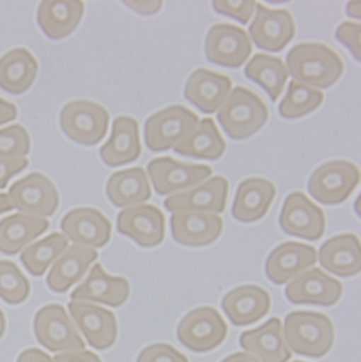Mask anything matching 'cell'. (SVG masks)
<instances>
[{
    "instance_id": "681fc988",
    "label": "cell",
    "mask_w": 361,
    "mask_h": 362,
    "mask_svg": "<svg viewBox=\"0 0 361 362\" xmlns=\"http://www.w3.org/2000/svg\"><path fill=\"white\" fill-rule=\"evenodd\" d=\"M345 12L348 16L354 18V19H360L361 18V12H360V2H350L345 6Z\"/></svg>"
},
{
    "instance_id": "3957f363",
    "label": "cell",
    "mask_w": 361,
    "mask_h": 362,
    "mask_svg": "<svg viewBox=\"0 0 361 362\" xmlns=\"http://www.w3.org/2000/svg\"><path fill=\"white\" fill-rule=\"evenodd\" d=\"M217 120L231 140H244L265 127L269 108L255 91L239 86L219 108Z\"/></svg>"
},
{
    "instance_id": "f907efd6",
    "label": "cell",
    "mask_w": 361,
    "mask_h": 362,
    "mask_svg": "<svg viewBox=\"0 0 361 362\" xmlns=\"http://www.w3.org/2000/svg\"><path fill=\"white\" fill-rule=\"evenodd\" d=\"M5 332H6V317L4 310L0 309V338L5 335Z\"/></svg>"
},
{
    "instance_id": "ee69618b",
    "label": "cell",
    "mask_w": 361,
    "mask_h": 362,
    "mask_svg": "<svg viewBox=\"0 0 361 362\" xmlns=\"http://www.w3.org/2000/svg\"><path fill=\"white\" fill-rule=\"evenodd\" d=\"M125 5L132 11H134L136 13L144 15V16L155 15L162 9V2H155V0L154 2H143V0H136V2H133V0H127V2H125Z\"/></svg>"
},
{
    "instance_id": "8d00e7d4",
    "label": "cell",
    "mask_w": 361,
    "mask_h": 362,
    "mask_svg": "<svg viewBox=\"0 0 361 362\" xmlns=\"http://www.w3.org/2000/svg\"><path fill=\"white\" fill-rule=\"evenodd\" d=\"M29 293L30 283L21 269L12 262H0V298L9 305H21Z\"/></svg>"
},
{
    "instance_id": "7bdbcfd3",
    "label": "cell",
    "mask_w": 361,
    "mask_h": 362,
    "mask_svg": "<svg viewBox=\"0 0 361 362\" xmlns=\"http://www.w3.org/2000/svg\"><path fill=\"white\" fill-rule=\"evenodd\" d=\"M54 362H103L96 354L81 349V351H72V352H62L52 358Z\"/></svg>"
},
{
    "instance_id": "30bf717a",
    "label": "cell",
    "mask_w": 361,
    "mask_h": 362,
    "mask_svg": "<svg viewBox=\"0 0 361 362\" xmlns=\"http://www.w3.org/2000/svg\"><path fill=\"white\" fill-rule=\"evenodd\" d=\"M148 173L156 194L165 197L200 185L211 177L212 169L205 165L184 163L164 156L149 162Z\"/></svg>"
},
{
    "instance_id": "60d3db41",
    "label": "cell",
    "mask_w": 361,
    "mask_h": 362,
    "mask_svg": "<svg viewBox=\"0 0 361 362\" xmlns=\"http://www.w3.org/2000/svg\"><path fill=\"white\" fill-rule=\"evenodd\" d=\"M337 40L348 48L355 61L361 59V26L354 22H344L336 30Z\"/></svg>"
},
{
    "instance_id": "b9f144b4",
    "label": "cell",
    "mask_w": 361,
    "mask_h": 362,
    "mask_svg": "<svg viewBox=\"0 0 361 362\" xmlns=\"http://www.w3.org/2000/svg\"><path fill=\"white\" fill-rule=\"evenodd\" d=\"M26 158L19 159H0V189H5L9 180L28 166Z\"/></svg>"
},
{
    "instance_id": "f35d334b",
    "label": "cell",
    "mask_w": 361,
    "mask_h": 362,
    "mask_svg": "<svg viewBox=\"0 0 361 362\" xmlns=\"http://www.w3.org/2000/svg\"><path fill=\"white\" fill-rule=\"evenodd\" d=\"M136 362H190L188 358L169 344H154L144 348Z\"/></svg>"
},
{
    "instance_id": "7402d4cb",
    "label": "cell",
    "mask_w": 361,
    "mask_h": 362,
    "mask_svg": "<svg viewBox=\"0 0 361 362\" xmlns=\"http://www.w3.org/2000/svg\"><path fill=\"white\" fill-rule=\"evenodd\" d=\"M130 296L127 279L107 274L101 264H96L87 279L72 291L71 299L76 302H98L112 308H119Z\"/></svg>"
},
{
    "instance_id": "d6986e66",
    "label": "cell",
    "mask_w": 361,
    "mask_h": 362,
    "mask_svg": "<svg viewBox=\"0 0 361 362\" xmlns=\"http://www.w3.org/2000/svg\"><path fill=\"white\" fill-rule=\"evenodd\" d=\"M224 224L220 215L211 212L183 211L172 212L171 234L172 238L187 247L210 245L220 238Z\"/></svg>"
},
{
    "instance_id": "277c9868",
    "label": "cell",
    "mask_w": 361,
    "mask_h": 362,
    "mask_svg": "<svg viewBox=\"0 0 361 362\" xmlns=\"http://www.w3.org/2000/svg\"><path fill=\"white\" fill-rule=\"evenodd\" d=\"M198 116L184 105H169L154 113L144 123V143L152 152L173 149L198 126Z\"/></svg>"
},
{
    "instance_id": "d6a6232c",
    "label": "cell",
    "mask_w": 361,
    "mask_h": 362,
    "mask_svg": "<svg viewBox=\"0 0 361 362\" xmlns=\"http://www.w3.org/2000/svg\"><path fill=\"white\" fill-rule=\"evenodd\" d=\"M173 149L176 153L187 158L217 160L224 155L227 144L214 120L207 117L200 120L195 130Z\"/></svg>"
},
{
    "instance_id": "f546056e",
    "label": "cell",
    "mask_w": 361,
    "mask_h": 362,
    "mask_svg": "<svg viewBox=\"0 0 361 362\" xmlns=\"http://www.w3.org/2000/svg\"><path fill=\"white\" fill-rule=\"evenodd\" d=\"M38 76V61L26 48H15L0 57V88L9 94L26 93Z\"/></svg>"
},
{
    "instance_id": "2e32d148",
    "label": "cell",
    "mask_w": 361,
    "mask_h": 362,
    "mask_svg": "<svg viewBox=\"0 0 361 362\" xmlns=\"http://www.w3.org/2000/svg\"><path fill=\"white\" fill-rule=\"evenodd\" d=\"M229 198V180L224 176H211L197 187L171 195L164 205L169 212L197 211L222 214Z\"/></svg>"
},
{
    "instance_id": "9c48e42d",
    "label": "cell",
    "mask_w": 361,
    "mask_h": 362,
    "mask_svg": "<svg viewBox=\"0 0 361 362\" xmlns=\"http://www.w3.org/2000/svg\"><path fill=\"white\" fill-rule=\"evenodd\" d=\"M9 198L13 208L21 214L40 216H51L59 205V194L52 180L40 172H33L11 187Z\"/></svg>"
},
{
    "instance_id": "8992f818",
    "label": "cell",
    "mask_w": 361,
    "mask_h": 362,
    "mask_svg": "<svg viewBox=\"0 0 361 362\" xmlns=\"http://www.w3.org/2000/svg\"><path fill=\"white\" fill-rule=\"evenodd\" d=\"M229 334L227 323L212 306H201L187 313L179 322V342L194 352H208L220 346Z\"/></svg>"
},
{
    "instance_id": "8fae6325",
    "label": "cell",
    "mask_w": 361,
    "mask_h": 362,
    "mask_svg": "<svg viewBox=\"0 0 361 362\" xmlns=\"http://www.w3.org/2000/svg\"><path fill=\"white\" fill-rule=\"evenodd\" d=\"M204 49L211 64L239 68L248 59L253 48L244 29L230 23H219L210 28Z\"/></svg>"
},
{
    "instance_id": "d4e9b609",
    "label": "cell",
    "mask_w": 361,
    "mask_h": 362,
    "mask_svg": "<svg viewBox=\"0 0 361 362\" xmlns=\"http://www.w3.org/2000/svg\"><path fill=\"white\" fill-rule=\"evenodd\" d=\"M240 346L262 362H287L292 358L283 338V323L279 317L269 319L262 327L244 332Z\"/></svg>"
},
{
    "instance_id": "bcb514c9",
    "label": "cell",
    "mask_w": 361,
    "mask_h": 362,
    "mask_svg": "<svg viewBox=\"0 0 361 362\" xmlns=\"http://www.w3.org/2000/svg\"><path fill=\"white\" fill-rule=\"evenodd\" d=\"M16 116H18L16 105L0 97V126L15 120Z\"/></svg>"
},
{
    "instance_id": "4fadbf2b",
    "label": "cell",
    "mask_w": 361,
    "mask_h": 362,
    "mask_svg": "<svg viewBox=\"0 0 361 362\" xmlns=\"http://www.w3.org/2000/svg\"><path fill=\"white\" fill-rule=\"evenodd\" d=\"M250 36L255 45L263 51L279 52L295 38L297 25L294 16L285 9H269L258 4Z\"/></svg>"
},
{
    "instance_id": "74e56055",
    "label": "cell",
    "mask_w": 361,
    "mask_h": 362,
    "mask_svg": "<svg viewBox=\"0 0 361 362\" xmlns=\"http://www.w3.org/2000/svg\"><path fill=\"white\" fill-rule=\"evenodd\" d=\"M30 152V137L21 124L0 129V159L26 158Z\"/></svg>"
},
{
    "instance_id": "7a4b0ae2",
    "label": "cell",
    "mask_w": 361,
    "mask_h": 362,
    "mask_svg": "<svg viewBox=\"0 0 361 362\" xmlns=\"http://www.w3.org/2000/svg\"><path fill=\"white\" fill-rule=\"evenodd\" d=\"M283 338L287 348L298 355L321 358L334 345V323L323 313L292 312L285 319Z\"/></svg>"
},
{
    "instance_id": "603a6c76",
    "label": "cell",
    "mask_w": 361,
    "mask_h": 362,
    "mask_svg": "<svg viewBox=\"0 0 361 362\" xmlns=\"http://www.w3.org/2000/svg\"><path fill=\"white\" fill-rule=\"evenodd\" d=\"M233 81L230 77L205 68L195 69L188 77L184 95L205 115L215 113L227 95L231 93Z\"/></svg>"
},
{
    "instance_id": "d590c367",
    "label": "cell",
    "mask_w": 361,
    "mask_h": 362,
    "mask_svg": "<svg viewBox=\"0 0 361 362\" xmlns=\"http://www.w3.org/2000/svg\"><path fill=\"white\" fill-rule=\"evenodd\" d=\"M323 93L316 88H311L297 81H291L287 93L279 104V115L285 119H299L304 117L322 104Z\"/></svg>"
},
{
    "instance_id": "c3c4849f",
    "label": "cell",
    "mask_w": 361,
    "mask_h": 362,
    "mask_svg": "<svg viewBox=\"0 0 361 362\" xmlns=\"http://www.w3.org/2000/svg\"><path fill=\"white\" fill-rule=\"evenodd\" d=\"M13 209L12 201L8 194H0V214H5Z\"/></svg>"
},
{
    "instance_id": "f1b7e54d",
    "label": "cell",
    "mask_w": 361,
    "mask_h": 362,
    "mask_svg": "<svg viewBox=\"0 0 361 362\" xmlns=\"http://www.w3.org/2000/svg\"><path fill=\"white\" fill-rule=\"evenodd\" d=\"M105 194L115 206L129 208L147 202L152 197V189L147 172L136 166L119 170L108 177Z\"/></svg>"
},
{
    "instance_id": "ba28073f",
    "label": "cell",
    "mask_w": 361,
    "mask_h": 362,
    "mask_svg": "<svg viewBox=\"0 0 361 362\" xmlns=\"http://www.w3.org/2000/svg\"><path fill=\"white\" fill-rule=\"evenodd\" d=\"M33 334L36 341L51 352H72L86 348L74 322L61 305H47L36 312Z\"/></svg>"
},
{
    "instance_id": "ab89813d",
    "label": "cell",
    "mask_w": 361,
    "mask_h": 362,
    "mask_svg": "<svg viewBox=\"0 0 361 362\" xmlns=\"http://www.w3.org/2000/svg\"><path fill=\"white\" fill-rule=\"evenodd\" d=\"M256 2H229V0H219L212 2V8L217 13L233 18L241 25H247L250 18L256 12Z\"/></svg>"
},
{
    "instance_id": "ac0fdd59",
    "label": "cell",
    "mask_w": 361,
    "mask_h": 362,
    "mask_svg": "<svg viewBox=\"0 0 361 362\" xmlns=\"http://www.w3.org/2000/svg\"><path fill=\"white\" fill-rule=\"evenodd\" d=\"M64 235L77 245L88 248L104 247L112 237V223L96 208H74L61 221Z\"/></svg>"
},
{
    "instance_id": "5b68a950",
    "label": "cell",
    "mask_w": 361,
    "mask_h": 362,
    "mask_svg": "<svg viewBox=\"0 0 361 362\" xmlns=\"http://www.w3.org/2000/svg\"><path fill=\"white\" fill-rule=\"evenodd\" d=\"M108 123L110 116L105 108L88 100L69 101L59 113V124L65 136L84 146L100 143L107 134Z\"/></svg>"
},
{
    "instance_id": "6da1fadb",
    "label": "cell",
    "mask_w": 361,
    "mask_h": 362,
    "mask_svg": "<svg viewBox=\"0 0 361 362\" xmlns=\"http://www.w3.org/2000/svg\"><path fill=\"white\" fill-rule=\"evenodd\" d=\"M285 65L294 81L316 90L330 88L344 72L341 57L319 42L298 44L287 52Z\"/></svg>"
},
{
    "instance_id": "9a60e30c",
    "label": "cell",
    "mask_w": 361,
    "mask_h": 362,
    "mask_svg": "<svg viewBox=\"0 0 361 362\" xmlns=\"http://www.w3.org/2000/svg\"><path fill=\"white\" fill-rule=\"evenodd\" d=\"M68 309L91 348L104 351L116 344L119 331L115 313L93 303L76 300L68 303Z\"/></svg>"
},
{
    "instance_id": "ffe728a7",
    "label": "cell",
    "mask_w": 361,
    "mask_h": 362,
    "mask_svg": "<svg viewBox=\"0 0 361 362\" xmlns=\"http://www.w3.org/2000/svg\"><path fill=\"white\" fill-rule=\"evenodd\" d=\"M316 260L318 255L312 245L295 241L282 243L270 251L265 272L272 283L285 284L314 267Z\"/></svg>"
},
{
    "instance_id": "5bb4252c",
    "label": "cell",
    "mask_w": 361,
    "mask_h": 362,
    "mask_svg": "<svg viewBox=\"0 0 361 362\" xmlns=\"http://www.w3.org/2000/svg\"><path fill=\"white\" fill-rule=\"evenodd\" d=\"M285 296L295 305L333 306L343 296V284L321 269L311 267L286 286Z\"/></svg>"
},
{
    "instance_id": "e0dca14e",
    "label": "cell",
    "mask_w": 361,
    "mask_h": 362,
    "mask_svg": "<svg viewBox=\"0 0 361 362\" xmlns=\"http://www.w3.org/2000/svg\"><path fill=\"white\" fill-rule=\"evenodd\" d=\"M118 231L140 247H156L165 238V216L159 208L140 204L125 208L118 215Z\"/></svg>"
},
{
    "instance_id": "7dc6e473",
    "label": "cell",
    "mask_w": 361,
    "mask_h": 362,
    "mask_svg": "<svg viewBox=\"0 0 361 362\" xmlns=\"http://www.w3.org/2000/svg\"><path fill=\"white\" fill-rule=\"evenodd\" d=\"M222 362H262V361L248 352H236V354L224 358Z\"/></svg>"
},
{
    "instance_id": "484cf974",
    "label": "cell",
    "mask_w": 361,
    "mask_h": 362,
    "mask_svg": "<svg viewBox=\"0 0 361 362\" xmlns=\"http://www.w3.org/2000/svg\"><path fill=\"white\" fill-rule=\"evenodd\" d=\"M142 144L139 124L130 116L116 117L112 136L100 149V158L107 166H122L140 158Z\"/></svg>"
},
{
    "instance_id": "83f0119b",
    "label": "cell",
    "mask_w": 361,
    "mask_h": 362,
    "mask_svg": "<svg viewBox=\"0 0 361 362\" xmlns=\"http://www.w3.org/2000/svg\"><path fill=\"white\" fill-rule=\"evenodd\" d=\"M319 263L338 277H353L361 270V247L354 234H340L325 241L319 250Z\"/></svg>"
},
{
    "instance_id": "cb8c5ba5",
    "label": "cell",
    "mask_w": 361,
    "mask_h": 362,
    "mask_svg": "<svg viewBox=\"0 0 361 362\" xmlns=\"http://www.w3.org/2000/svg\"><path fill=\"white\" fill-rule=\"evenodd\" d=\"M276 187L265 177H248L239 185L231 214L240 223H256L268 214Z\"/></svg>"
},
{
    "instance_id": "52a82bcc",
    "label": "cell",
    "mask_w": 361,
    "mask_h": 362,
    "mask_svg": "<svg viewBox=\"0 0 361 362\" xmlns=\"http://www.w3.org/2000/svg\"><path fill=\"white\" fill-rule=\"evenodd\" d=\"M360 184V170L348 160H330L318 166L308 180L309 195L321 204L344 202Z\"/></svg>"
},
{
    "instance_id": "4316f807",
    "label": "cell",
    "mask_w": 361,
    "mask_h": 362,
    "mask_svg": "<svg viewBox=\"0 0 361 362\" xmlns=\"http://www.w3.org/2000/svg\"><path fill=\"white\" fill-rule=\"evenodd\" d=\"M98 255L94 248L72 244L58 257L52 266L47 284L55 293H65L72 284L80 281Z\"/></svg>"
},
{
    "instance_id": "1f68e13d",
    "label": "cell",
    "mask_w": 361,
    "mask_h": 362,
    "mask_svg": "<svg viewBox=\"0 0 361 362\" xmlns=\"http://www.w3.org/2000/svg\"><path fill=\"white\" fill-rule=\"evenodd\" d=\"M84 15L83 2H42L36 21L50 40L58 41L74 32Z\"/></svg>"
},
{
    "instance_id": "44dd1931",
    "label": "cell",
    "mask_w": 361,
    "mask_h": 362,
    "mask_svg": "<svg viewBox=\"0 0 361 362\" xmlns=\"http://www.w3.org/2000/svg\"><path fill=\"white\" fill-rule=\"evenodd\" d=\"M272 299L266 288L244 284L230 291L222 302L229 320L236 327H247L263 319L270 310Z\"/></svg>"
},
{
    "instance_id": "f6af8a7d",
    "label": "cell",
    "mask_w": 361,
    "mask_h": 362,
    "mask_svg": "<svg viewBox=\"0 0 361 362\" xmlns=\"http://www.w3.org/2000/svg\"><path fill=\"white\" fill-rule=\"evenodd\" d=\"M16 362H54V359L38 348L25 349L16 359Z\"/></svg>"
},
{
    "instance_id": "836d02e7",
    "label": "cell",
    "mask_w": 361,
    "mask_h": 362,
    "mask_svg": "<svg viewBox=\"0 0 361 362\" xmlns=\"http://www.w3.org/2000/svg\"><path fill=\"white\" fill-rule=\"evenodd\" d=\"M244 76L250 81L259 84L269 94L272 101H276L283 93L289 77L283 59L266 54L253 57L244 68Z\"/></svg>"
},
{
    "instance_id": "4dcf8cb0",
    "label": "cell",
    "mask_w": 361,
    "mask_h": 362,
    "mask_svg": "<svg viewBox=\"0 0 361 362\" xmlns=\"http://www.w3.org/2000/svg\"><path fill=\"white\" fill-rule=\"evenodd\" d=\"M50 228V221L40 216L13 214L0 220V252L15 256L29 243Z\"/></svg>"
},
{
    "instance_id": "816d5d0a",
    "label": "cell",
    "mask_w": 361,
    "mask_h": 362,
    "mask_svg": "<svg viewBox=\"0 0 361 362\" xmlns=\"http://www.w3.org/2000/svg\"><path fill=\"white\" fill-rule=\"evenodd\" d=\"M295 362H304V361H295Z\"/></svg>"
},
{
    "instance_id": "7c38bea8",
    "label": "cell",
    "mask_w": 361,
    "mask_h": 362,
    "mask_svg": "<svg viewBox=\"0 0 361 362\" xmlns=\"http://www.w3.org/2000/svg\"><path fill=\"white\" fill-rule=\"evenodd\" d=\"M279 226L287 235L318 241L325 233V214L305 194L292 192L283 202Z\"/></svg>"
},
{
    "instance_id": "e575fe53",
    "label": "cell",
    "mask_w": 361,
    "mask_h": 362,
    "mask_svg": "<svg viewBox=\"0 0 361 362\" xmlns=\"http://www.w3.org/2000/svg\"><path fill=\"white\" fill-rule=\"evenodd\" d=\"M67 248L68 238L61 233H52L44 240L30 244L21 255V262L33 277H41Z\"/></svg>"
}]
</instances>
